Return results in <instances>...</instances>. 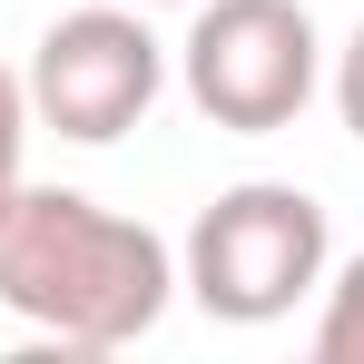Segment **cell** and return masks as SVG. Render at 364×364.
I'll use <instances>...</instances> for the list:
<instances>
[{
    "mask_svg": "<svg viewBox=\"0 0 364 364\" xmlns=\"http://www.w3.org/2000/svg\"><path fill=\"white\" fill-rule=\"evenodd\" d=\"M178 296V256L158 227L109 217L79 187H30L0 217V305L40 325L60 355H119Z\"/></svg>",
    "mask_w": 364,
    "mask_h": 364,
    "instance_id": "1",
    "label": "cell"
},
{
    "mask_svg": "<svg viewBox=\"0 0 364 364\" xmlns=\"http://www.w3.org/2000/svg\"><path fill=\"white\" fill-rule=\"evenodd\" d=\"M335 266V227L305 187H276V178H246L227 197L197 207L187 227V256H178V286L217 325H276L296 315Z\"/></svg>",
    "mask_w": 364,
    "mask_h": 364,
    "instance_id": "2",
    "label": "cell"
},
{
    "mask_svg": "<svg viewBox=\"0 0 364 364\" xmlns=\"http://www.w3.org/2000/svg\"><path fill=\"white\" fill-rule=\"evenodd\" d=\"M187 109L227 138H276L305 119L315 79H325V40L305 20V0H197L178 40Z\"/></svg>",
    "mask_w": 364,
    "mask_h": 364,
    "instance_id": "3",
    "label": "cell"
},
{
    "mask_svg": "<svg viewBox=\"0 0 364 364\" xmlns=\"http://www.w3.org/2000/svg\"><path fill=\"white\" fill-rule=\"evenodd\" d=\"M30 119L79 138V148H109L128 128L158 109V89H168V50H158V30H148V10L138 0H99V10H60L50 30H40V50H30Z\"/></svg>",
    "mask_w": 364,
    "mask_h": 364,
    "instance_id": "4",
    "label": "cell"
},
{
    "mask_svg": "<svg viewBox=\"0 0 364 364\" xmlns=\"http://www.w3.org/2000/svg\"><path fill=\"white\" fill-rule=\"evenodd\" d=\"M315 364H364V246L325 276V315H315Z\"/></svg>",
    "mask_w": 364,
    "mask_h": 364,
    "instance_id": "5",
    "label": "cell"
},
{
    "mask_svg": "<svg viewBox=\"0 0 364 364\" xmlns=\"http://www.w3.org/2000/svg\"><path fill=\"white\" fill-rule=\"evenodd\" d=\"M20 148H30V89H20V69H0V217L20 197Z\"/></svg>",
    "mask_w": 364,
    "mask_h": 364,
    "instance_id": "6",
    "label": "cell"
},
{
    "mask_svg": "<svg viewBox=\"0 0 364 364\" xmlns=\"http://www.w3.org/2000/svg\"><path fill=\"white\" fill-rule=\"evenodd\" d=\"M335 119L364 138V20H355V40L335 50Z\"/></svg>",
    "mask_w": 364,
    "mask_h": 364,
    "instance_id": "7",
    "label": "cell"
},
{
    "mask_svg": "<svg viewBox=\"0 0 364 364\" xmlns=\"http://www.w3.org/2000/svg\"><path fill=\"white\" fill-rule=\"evenodd\" d=\"M138 10H168V0H138Z\"/></svg>",
    "mask_w": 364,
    "mask_h": 364,
    "instance_id": "8",
    "label": "cell"
}]
</instances>
